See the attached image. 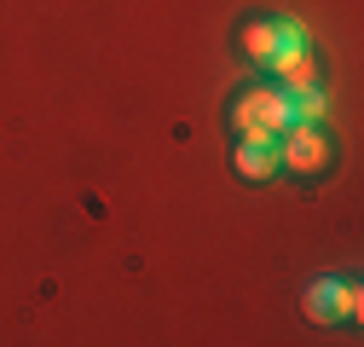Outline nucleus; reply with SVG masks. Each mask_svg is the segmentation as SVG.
<instances>
[{
	"label": "nucleus",
	"instance_id": "1",
	"mask_svg": "<svg viewBox=\"0 0 364 347\" xmlns=\"http://www.w3.org/2000/svg\"><path fill=\"white\" fill-rule=\"evenodd\" d=\"M232 127L237 134H284V127H295V99L284 87H255L232 105Z\"/></svg>",
	"mask_w": 364,
	"mask_h": 347
},
{
	"label": "nucleus",
	"instance_id": "2",
	"mask_svg": "<svg viewBox=\"0 0 364 347\" xmlns=\"http://www.w3.org/2000/svg\"><path fill=\"white\" fill-rule=\"evenodd\" d=\"M358 307H364L358 284H341V278H312V284H306V295H301V313H306L312 324H341V319H358Z\"/></svg>",
	"mask_w": 364,
	"mask_h": 347
},
{
	"label": "nucleus",
	"instance_id": "3",
	"mask_svg": "<svg viewBox=\"0 0 364 347\" xmlns=\"http://www.w3.org/2000/svg\"><path fill=\"white\" fill-rule=\"evenodd\" d=\"M278 151H284V168H289V174H306V180L330 168V139H324V127H318V122L284 127V134H278Z\"/></svg>",
	"mask_w": 364,
	"mask_h": 347
},
{
	"label": "nucleus",
	"instance_id": "4",
	"mask_svg": "<svg viewBox=\"0 0 364 347\" xmlns=\"http://www.w3.org/2000/svg\"><path fill=\"white\" fill-rule=\"evenodd\" d=\"M232 168L243 180H272L284 168V151H278V134H237V151H232Z\"/></svg>",
	"mask_w": 364,
	"mask_h": 347
},
{
	"label": "nucleus",
	"instance_id": "5",
	"mask_svg": "<svg viewBox=\"0 0 364 347\" xmlns=\"http://www.w3.org/2000/svg\"><path fill=\"white\" fill-rule=\"evenodd\" d=\"M266 70H278V87H284V93H301V87H312V81H318V70H312V53H306V47L272 53V64H266Z\"/></svg>",
	"mask_w": 364,
	"mask_h": 347
},
{
	"label": "nucleus",
	"instance_id": "6",
	"mask_svg": "<svg viewBox=\"0 0 364 347\" xmlns=\"http://www.w3.org/2000/svg\"><path fill=\"white\" fill-rule=\"evenodd\" d=\"M278 41H284V18H255V23L243 29V53H249L255 64H272Z\"/></svg>",
	"mask_w": 364,
	"mask_h": 347
},
{
	"label": "nucleus",
	"instance_id": "7",
	"mask_svg": "<svg viewBox=\"0 0 364 347\" xmlns=\"http://www.w3.org/2000/svg\"><path fill=\"white\" fill-rule=\"evenodd\" d=\"M295 99V122H318V127H324V116H330V99H324V87H301V93H289Z\"/></svg>",
	"mask_w": 364,
	"mask_h": 347
}]
</instances>
